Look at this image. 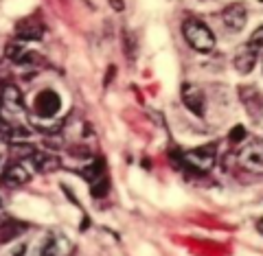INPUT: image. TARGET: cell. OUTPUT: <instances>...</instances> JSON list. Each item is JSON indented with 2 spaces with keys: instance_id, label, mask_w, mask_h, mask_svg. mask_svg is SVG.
I'll return each instance as SVG.
<instances>
[{
  "instance_id": "obj_7",
  "label": "cell",
  "mask_w": 263,
  "mask_h": 256,
  "mask_svg": "<svg viewBox=\"0 0 263 256\" xmlns=\"http://www.w3.org/2000/svg\"><path fill=\"white\" fill-rule=\"evenodd\" d=\"M221 22L226 24V29L239 33L246 27V22H248V11H246V7L241 3H233L221 11Z\"/></svg>"
},
{
  "instance_id": "obj_8",
  "label": "cell",
  "mask_w": 263,
  "mask_h": 256,
  "mask_svg": "<svg viewBox=\"0 0 263 256\" xmlns=\"http://www.w3.org/2000/svg\"><path fill=\"white\" fill-rule=\"evenodd\" d=\"M29 180H31V173L20 162L9 164L3 173V184H9V186H22V184H27Z\"/></svg>"
},
{
  "instance_id": "obj_17",
  "label": "cell",
  "mask_w": 263,
  "mask_h": 256,
  "mask_svg": "<svg viewBox=\"0 0 263 256\" xmlns=\"http://www.w3.org/2000/svg\"><path fill=\"white\" fill-rule=\"evenodd\" d=\"M108 193H110V182H108V178H101V180L92 182V197H105Z\"/></svg>"
},
{
  "instance_id": "obj_12",
  "label": "cell",
  "mask_w": 263,
  "mask_h": 256,
  "mask_svg": "<svg viewBox=\"0 0 263 256\" xmlns=\"http://www.w3.org/2000/svg\"><path fill=\"white\" fill-rule=\"evenodd\" d=\"M44 35V29H42V24H35V22H22L18 24V37L20 40H27V42H33V40H40Z\"/></svg>"
},
{
  "instance_id": "obj_1",
  "label": "cell",
  "mask_w": 263,
  "mask_h": 256,
  "mask_svg": "<svg viewBox=\"0 0 263 256\" xmlns=\"http://www.w3.org/2000/svg\"><path fill=\"white\" fill-rule=\"evenodd\" d=\"M182 33H184L186 44L197 53H211L215 48V35H213V31L202 20H195V18L186 20L182 24Z\"/></svg>"
},
{
  "instance_id": "obj_5",
  "label": "cell",
  "mask_w": 263,
  "mask_h": 256,
  "mask_svg": "<svg viewBox=\"0 0 263 256\" xmlns=\"http://www.w3.org/2000/svg\"><path fill=\"white\" fill-rule=\"evenodd\" d=\"M182 103L191 110L195 116H204V110H206V101H204V92L200 86L186 81L182 84Z\"/></svg>"
},
{
  "instance_id": "obj_13",
  "label": "cell",
  "mask_w": 263,
  "mask_h": 256,
  "mask_svg": "<svg viewBox=\"0 0 263 256\" xmlns=\"http://www.w3.org/2000/svg\"><path fill=\"white\" fill-rule=\"evenodd\" d=\"M22 230H24V226L15 224L13 219H0V239H3V241H9L15 234H20Z\"/></svg>"
},
{
  "instance_id": "obj_2",
  "label": "cell",
  "mask_w": 263,
  "mask_h": 256,
  "mask_svg": "<svg viewBox=\"0 0 263 256\" xmlns=\"http://www.w3.org/2000/svg\"><path fill=\"white\" fill-rule=\"evenodd\" d=\"M182 160H184L186 167H191L193 171L206 173V171L213 169V164H215V149H213L211 145L209 147H197V149L184 151Z\"/></svg>"
},
{
  "instance_id": "obj_3",
  "label": "cell",
  "mask_w": 263,
  "mask_h": 256,
  "mask_svg": "<svg viewBox=\"0 0 263 256\" xmlns=\"http://www.w3.org/2000/svg\"><path fill=\"white\" fill-rule=\"evenodd\" d=\"M239 164L252 173H263V140H252L239 151Z\"/></svg>"
},
{
  "instance_id": "obj_14",
  "label": "cell",
  "mask_w": 263,
  "mask_h": 256,
  "mask_svg": "<svg viewBox=\"0 0 263 256\" xmlns=\"http://www.w3.org/2000/svg\"><path fill=\"white\" fill-rule=\"evenodd\" d=\"M105 164H103V160H95L90 167H86V169H81V178L84 180H88L90 184L92 182H97V180H101L103 178V173H105Z\"/></svg>"
},
{
  "instance_id": "obj_9",
  "label": "cell",
  "mask_w": 263,
  "mask_h": 256,
  "mask_svg": "<svg viewBox=\"0 0 263 256\" xmlns=\"http://www.w3.org/2000/svg\"><path fill=\"white\" fill-rule=\"evenodd\" d=\"M3 105H5L11 114L24 112V99H22V92L18 90V86L7 84V86L3 88Z\"/></svg>"
},
{
  "instance_id": "obj_19",
  "label": "cell",
  "mask_w": 263,
  "mask_h": 256,
  "mask_svg": "<svg viewBox=\"0 0 263 256\" xmlns=\"http://www.w3.org/2000/svg\"><path fill=\"white\" fill-rule=\"evenodd\" d=\"M110 5H112V7H117L119 11L123 9V3H121V0H110Z\"/></svg>"
},
{
  "instance_id": "obj_4",
  "label": "cell",
  "mask_w": 263,
  "mask_h": 256,
  "mask_svg": "<svg viewBox=\"0 0 263 256\" xmlns=\"http://www.w3.org/2000/svg\"><path fill=\"white\" fill-rule=\"evenodd\" d=\"M70 252H72V245L62 232H48L46 237H42V241H40V254L64 256Z\"/></svg>"
},
{
  "instance_id": "obj_16",
  "label": "cell",
  "mask_w": 263,
  "mask_h": 256,
  "mask_svg": "<svg viewBox=\"0 0 263 256\" xmlns=\"http://www.w3.org/2000/svg\"><path fill=\"white\" fill-rule=\"evenodd\" d=\"M11 149L15 155H20V158H33V153L37 151L35 147H31L27 143H11Z\"/></svg>"
},
{
  "instance_id": "obj_6",
  "label": "cell",
  "mask_w": 263,
  "mask_h": 256,
  "mask_svg": "<svg viewBox=\"0 0 263 256\" xmlns=\"http://www.w3.org/2000/svg\"><path fill=\"white\" fill-rule=\"evenodd\" d=\"M62 107V99L55 90H42L37 96H35V112L44 119H53Z\"/></svg>"
},
{
  "instance_id": "obj_20",
  "label": "cell",
  "mask_w": 263,
  "mask_h": 256,
  "mask_svg": "<svg viewBox=\"0 0 263 256\" xmlns=\"http://www.w3.org/2000/svg\"><path fill=\"white\" fill-rule=\"evenodd\" d=\"M257 230H259V234L263 237V217L259 219V224H257Z\"/></svg>"
},
{
  "instance_id": "obj_18",
  "label": "cell",
  "mask_w": 263,
  "mask_h": 256,
  "mask_svg": "<svg viewBox=\"0 0 263 256\" xmlns=\"http://www.w3.org/2000/svg\"><path fill=\"white\" fill-rule=\"evenodd\" d=\"M243 138H246V129L241 125L233 127V131H230V143H241Z\"/></svg>"
},
{
  "instance_id": "obj_11",
  "label": "cell",
  "mask_w": 263,
  "mask_h": 256,
  "mask_svg": "<svg viewBox=\"0 0 263 256\" xmlns=\"http://www.w3.org/2000/svg\"><path fill=\"white\" fill-rule=\"evenodd\" d=\"M254 62H257V53L246 46L243 51L237 53V57H235V68H237V72H241V75H248L254 68Z\"/></svg>"
},
{
  "instance_id": "obj_10",
  "label": "cell",
  "mask_w": 263,
  "mask_h": 256,
  "mask_svg": "<svg viewBox=\"0 0 263 256\" xmlns=\"http://www.w3.org/2000/svg\"><path fill=\"white\" fill-rule=\"evenodd\" d=\"M31 162H33V167H35L40 173L57 171V169H60V164H62L57 155L48 153V151H35V153H33V158H31Z\"/></svg>"
},
{
  "instance_id": "obj_15",
  "label": "cell",
  "mask_w": 263,
  "mask_h": 256,
  "mask_svg": "<svg viewBox=\"0 0 263 256\" xmlns=\"http://www.w3.org/2000/svg\"><path fill=\"white\" fill-rule=\"evenodd\" d=\"M250 48V51H254L257 55H261L263 53V27H259L257 31L250 35V40H248V44H246Z\"/></svg>"
}]
</instances>
